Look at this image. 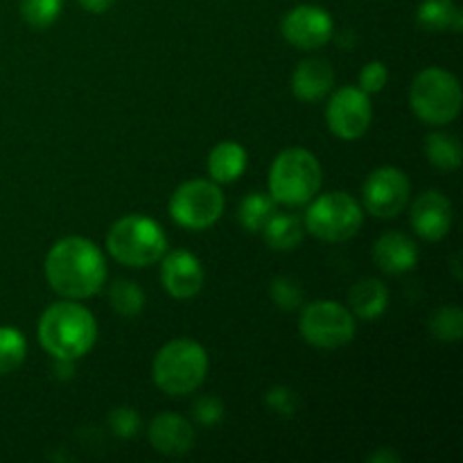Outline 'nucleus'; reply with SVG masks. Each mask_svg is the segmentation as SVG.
Here are the masks:
<instances>
[{"mask_svg":"<svg viewBox=\"0 0 463 463\" xmlns=\"http://www.w3.org/2000/svg\"><path fill=\"white\" fill-rule=\"evenodd\" d=\"M45 280L63 298L84 301L107 283V260L95 242L81 235L57 240L45 256Z\"/></svg>","mask_w":463,"mask_h":463,"instance_id":"f257e3e1","label":"nucleus"},{"mask_svg":"<svg viewBox=\"0 0 463 463\" xmlns=\"http://www.w3.org/2000/svg\"><path fill=\"white\" fill-rule=\"evenodd\" d=\"M39 342L54 360H80L98 342V321L81 303L66 298L43 310L39 319Z\"/></svg>","mask_w":463,"mask_h":463,"instance_id":"f03ea898","label":"nucleus"},{"mask_svg":"<svg viewBox=\"0 0 463 463\" xmlns=\"http://www.w3.org/2000/svg\"><path fill=\"white\" fill-rule=\"evenodd\" d=\"M208 373L206 348L188 337L167 342L156 353L152 364L154 384L165 396H188L197 392Z\"/></svg>","mask_w":463,"mask_h":463,"instance_id":"7ed1b4c3","label":"nucleus"},{"mask_svg":"<svg viewBox=\"0 0 463 463\" xmlns=\"http://www.w3.org/2000/svg\"><path fill=\"white\" fill-rule=\"evenodd\" d=\"M321 181L319 158L306 147H288L271 163L269 197L285 206H303L319 194Z\"/></svg>","mask_w":463,"mask_h":463,"instance_id":"20e7f679","label":"nucleus"},{"mask_svg":"<svg viewBox=\"0 0 463 463\" xmlns=\"http://www.w3.org/2000/svg\"><path fill=\"white\" fill-rule=\"evenodd\" d=\"M107 249L120 265L143 269L165 256L167 235L152 217L125 215L109 229Z\"/></svg>","mask_w":463,"mask_h":463,"instance_id":"39448f33","label":"nucleus"},{"mask_svg":"<svg viewBox=\"0 0 463 463\" xmlns=\"http://www.w3.org/2000/svg\"><path fill=\"white\" fill-rule=\"evenodd\" d=\"M410 104L420 122L450 125L461 113V84L446 68H425L410 86Z\"/></svg>","mask_w":463,"mask_h":463,"instance_id":"423d86ee","label":"nucleus"},{"mask_svg":"<svg viewBox=\"0 0 463 463\" xmlns=\"http://www.w3.org/2000/svg\"><path fill=\"white\" fill-rule=\"evenodd\" d=\"M362 206L344 190L319 194L312 199L303 217V229L321 242H346L362 229Z\"/></svg>","mask_w":463,"mask_h":463,"instance_id":"0eeeda50","label":"nucleus"},{"mask_svg":"<svg viewBox=\"0 0 463 463\" xmlns=\"http://www.w3.org/2000/svg\"><path fill=\"white\" fill-rule=\"evenodd\" d=\"M167 211L181 229H211L224 213V193L211 179L185 181L172 193Z\"/></svg>","mask_w":463,"mask_h":463,"instance_id":"6e6552de","label":"nucleus"},{"mask_svg":"<svg viewBox=\"0 0 463 463\" xmlns=\"http://www.w3.org/2000/svg\"><path fill=\"white\" fill-rule=\"evenodd\" d=\"M298 330L310 346L333 351L353 342L357 326L353 312L342 303L312 301L303 307Z\"/></svg>","mask_w":463,"mask_h":463,"instance_id":"1a4fd4ad","label":"nucleus"},{"mask_svg":"<svg viewBox=\"0 0 463 463\" xmlns=\"http://www.w3.org/2000/svg\"><path fill=\"white\" fill-rule=\"evenodd\" d=\"M411 197L410 176L401 167L384 165L371 172L362 188V202L373 217L392 220L407 208Z\"/></svg>","mask_w":463,"mask_h":463,"instance_id":"9d476101","label":"nucleus"},{"mask_svg":"<svg viewBox=\"0 0 463 463\" xmlns=\"http://www.w3.org/2000/svg\"><path fill=\"white\" fill-rule=\"evenodd\" d=\"M373 120L369 93L360 86H342L335 90L326 107V122L333 136L342 140H357L369 131Z\"/></svg>","mask_w":463,"mask_h":463,"instance_id":"9b49d317","label":"nucleus"},{"mask_svg":"<svg viewBox=\"0 0 463 463\" xmlns=\"http://www.w3.org/2000/svg\"><path fill=\"white\" fill-rule=\"evenodd\" d=\"M280 32H283L285 41L289 45L312 52V50H319L321 45L333 39L335 23L333 16L324 7L297 5V7L285 14L283 23H280Z\"/></svg>","mask_w":463,"mask_h":463,"instance_id":"f8f14e48","label":"nucleus"},{"mask_svg":"<svg viewBox=\"0 0 463 463\" xmlns=\"http://www.w3.org/2000/svg\"><path fill=\"white\" fill-rule=\"evenodd\" d=\"M158 262H161V283L172 298L188 301L202 292L206 274H203L202 260L194 253L175 249V251H165V256Z\"/></svg>","mask_w":463,"mask_h":463,"instance_id":"ddd939ff","label":"nucleus"},{"mask_svg":"<svg viewBox=\"0 0 463 463\" xmlns=\"http://www.w3.org/2000/svg\"><path fill=\"white\" fill-rule=\"evenodd\" d=\"M411 229L428 242H439L452 229V202L441 190H425L411 202Z\"/></svg>","mask_w":463,"mask_h":463,"instance_id":"4468645a","label":"nucleus"},{"mask_svg":"<svg viewBox=\"0 0 463 463\" xmlns=\"http://www.w3.org/2000/svg\"><path fill=\"white\" fill-rule=\"evenodd\" d=\"M147 437L154 450L167 457L188 455L194 448V441H197L193 423L184 416L172 414V411H163L149 423Z\"/></svg>","mask_w":463,"mask_h":463,"instance_id":"2eb2a0df","label":"nucleus"},{"mask_svg":"<svg viewBox=\"0 0 463 463\" xmlns=\"http://www.w3.org/2000/svg\"><path fill=\"white\" fill-rule=\"evenodd\" d=\"M419 247L414 240L398 231L383 233L373 244V262L384 274H407L419 265Z\"/></svg>","mask_w":463,"mask_h":463,"instance_id":"dca6fc26","label":"nucleus"},{"mask_svg":"<svg viewBox=\"0 0 463 463\" xmlns=\"http://www.w3.org/2000/svg\"><path fill=\"white\" fill-rule=\"evenodd\" d=\"M335 68L328 59L310 57L303 59L292 75V93L301 102H319L333 90Z\"/></svg>","mask_w":463,"mask_h":463,"instance_id":"f3484780","label":"nucleus"},{"mask_svg":"<svg viewBox=\"0 0 463 463\" xmlns=\"http://www.w3.org/2000/svg\"><path fill=\"white\" fill-rule=\"evenodd\" d=\"M348 310L362 321H375L387 312L389 288L378 279H362L348 292Z\"/></svg>","mask_w":463,"mask_h":463,"instance_id":"a211bd4d","label":"nucleus"},{"mask_svg":"<svg viewBox=\"0 0 463 463\" xmlns=\"http://www.w3.org/2000/svg\"><path fill=\"white\" fill-rule=\"evenodd\" d=\"M244 170H247V149L235 140H224L208 154V175L215 184H233Z\"/></svg>","mask_w":463,"mask_h":463,"instance_id":"6ab92c4d","label":"nucleus"},{"mask_svg":"<svg viewBox=\"0 0 463 463\" xmlns=\"http://www.w3.org/2000/svg\"><path fill=\"white\" fill-rule=\"evenodd\" d=\"M260 233L274 251H294L303 242L306 229H303V222L297 215L276 211Z\"/></svg>","mask_w":463,"mask_h":463,"instance_id":"aec40b11","label":"nucleus"},{"mask_svg":"<svg viewBox=\"0 0 463 463\" xmlns=\"http://www.w3.org/2000/svg\"><path fill=\"white\" fill-rule=\"evenodd\" d=\"M416 21L428 32H461L463 14L455 0H423L416 9Z\"/></svg>","mask_w":463,"mask_h":463,"instance_id":"412c9836","label":"nucleus"},{"mask_svg":"<svg viewBox=\"0 0 463 463\" xmlns=\"http://www.w3.org/2000/svg\"><path fill=\"white\" fill-rule=\"evenodd\" d=\"M425 156L439 170H459L461 165V143L455 134H443V131H434L425 138Z\"/></svg>","mask_w":463,"mask_h":463,"instance_id":"4be33fe9","label":"nucleus"},{"mask_svg":"<svg viewBox=\"0 0 463 463\" xmlns=\"http://www.w3.org/2000/svg\"><path fill=\"white\" fill-rule=\"evenodd\" d=\"M145 289L138 283L129 279H118L109 285V303H111L113 312L120 317H138L145 310Z\"/></svg>","mask_w":463,"mask_h":463,"instance_id":"5701e85b","label":"nucleus"},{"mask_svg":"<svg viewBox=\"0 0 463 463\" xmlns=\"http://www.w3.org/2000/svg\"><path fill=\"white\" fill-rule=\"evenodd\" d=\"M276 213V202L265 193H251L240 202L238 220L249 233H260Z\"/></svg>","mask_w":463,"mask_h":463,"instance_id":"b1692460","label":"nucleus"},{"mask_svg":"<svg viewBox=\"0 0 463 463\" xmlns=\"http://www.w3.org/2000/svg\"><path fill=\"white\" fill-rule=\"evenodd\" d=\"M27 339L12 326H0V375H9L25 362Z\"/></svg>","mask_w":463,"mask_h":463,"instance_id":"393cba45","label":"nucleus"},{"mask_svg":"<svg viewBox=\"0 0 463 463\" xmlns=\"http://www.w3.org/2000/svg\"><path fill=\"white\" fill-rule=\"evenodd\" d=\"M430 333L434 339L457 344L463 337V310L457 306H441L430 317Z\"/></svg>","mask_w":463,"mask_h":463,"instance_id":"a878e982","label":"nucleus"},{"mask_svg":"<svg viewBox=\"0 0 463 463\" xmlns=\"http://www.w3.org/2000/svg\"><path fill=\"white\" fill-rule=\"evenodd\" d=\"M63 0H21V16L34 30H45L61 14Z\"/></svg>","mask_w":463,"mask_h":463,"instance_id":"bb28decb","label":"nucleus"},{"mask_svg":"<svg viewBox=\"0 0 463 463\" xmlns=\"http://www.w3.org/2000/svg\"><path fill=\"white\" fill-rule=\"evenodd\" d=\"M271 301L276 303V307L280 310H297L303 303V289L298 288V283L289 276H276L269 285Z\"/></svg>","mask_w":463,"mask_h":463,"instance_id":"cd10ccee","label":"nucleus"},{"mask_svg":"<svg viewBox=\"0 0 463 463\" xmlns=\"http://www.w3.org/2000/svg\"><path fill=\"white\" fill-rule=\"evenodd\" d=\"M109 430L118 439H131L140 430V416L131 407H116L109 414Z\"/></svg>","mask_w":463,"mask_h":463,"instance_id":"c85d7f7f","label":"nucleus"},{"mask_svg":"<svg viewBox=\"0 0 463 463\" xmlns=\"http://www.w3.org/2000/svg\"><path fill=\"white\" fill-rule=\"evenodd\" d=\"M193 414H194V419H197L199 425H203V428H213V425H217L224 420L226 407L217 396H202L194 401Z\"/></svg>","mask_w":463,"mask_h":463,"instance_id":"c756f323","label":"nucleus"},{"mask_svg":"<svg viewBox=\"0 0 463 463\" xmlns=\"http://www.w3.org/2000/svg\"><path fill=\"white\" fill-rule=\"evenodd\" d=\"M389 71L383 61H369L360 71V89L364 93H380L387 86Z\"/></svg>","mask_w":463,"mask_h":463,"instance_id":"7c9ffc66","label":"nucleus"},{"mask_svg":"<svg viewBox=\"0 0 463 463\" xmlns=\"http://www.w3.org/2000/svg\"><path fill=\"white\" fill-rule=\"evenodd\" d=\"M265 401H267V405H269L271 410L280 416H292L294 405H297V398H294V393L289 392L288 387L269 389V393H267Z\"/></svg>","mask_w":463,"mask_h":463,"instance_id":"2f4dec72","label":"nucleus"},{"mask_svg":"<svg viewBox=\"0 0 463 463\" xmlns=\"http://www.w3.org/2000/svg\"><path fill=\"white\" fill-rule=\"evenodd\" d=\"M113 3H116V0H80L81 7H84L86 12H90V14L109 12V9L113 7Z\"/></svg>","mask_w":463,"mask_h":463,"instance_id":"473e14b6","label":"nucleus"},{"mask_svg":"<svg viewBox=\"0 0 463 463\" xmlns=\"http://www.w3.org/2000/svg\"><path fill=\"white\" fill-rule=\"evenodd\" d=\"M371 461H401V457L392 450H383V452H375V455L369 457Z\"/></svg>","mask_w":463,"mask_h":463,"instance_id":"72a5a7b5","label":"nucleus"},{"mask_svg":"<svg viewBox=\"0 0 463 463\" xmlns=\"http://www.w3.org/2000/svg\"><path fill=\"white\" fill-rule=\"evenodd\" d=\"M452 269H455V279L461 280V271H459V256L452 258Z\"/></svg>","mask_w":463,"mask_h":463,"instance_id":"f704fd0d","label":"nucleus"}]
</instances>
